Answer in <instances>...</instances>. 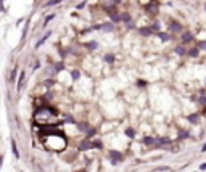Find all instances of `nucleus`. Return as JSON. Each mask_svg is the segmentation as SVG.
I'll return each instance as SVG.
<instances>
[{
	"mask_svg": "<svg viewBox=\"0 0 206 172\" xmlns=\"http://www.w3.org/2000/svg\"><path fill=\"white\" fill-rule=\"evenodd\" d=\"M201 153H206V142H204V145L201 146Z\"/></svg>",
	"mask_w": 206,
	"mask_h": 172,
	"instance_id": "obj_43",
	"label": "nucleus"
},
{
	"mask_svg": "<svg viewBox=\"0 0 206 172\" xmlns=\"http://www.w3.org/2000/svg\"><path fill=\"white\" fill-rule=\"evenodd\" d=\"M179 140H185V138H189L190 137V132L189 131H179Z\"/></svg>",
	"mask_w": 206,
	"mask_h": 172,
	"instance_id": "obj_32",
	"label": "nucleus"
},
{
	"mask_svg": "<svg viewBox=\"0 0 206 172\" xmlns=\"http://www.w3.org/2000/svg\"><path fill=\"white\" fill-rule=\"evenodd\" d=\"M108 158H110V162L113 166H118V164H121V162L124 161V155L121 151H118V150H110L108 151Z\"/></svg>",
	"mask_w": 206,
	"mask_h": 172,
	"instance_id": "obj_6",
	"label": "nucleus"
},
{
	"mask_svg": "<svg viewBox=\"0 0 206 172\" xmlns=\"http://www.w3.org/2000/svg\"><path fill=\"white\" fill-rule=\"evenodd\" d=\"M10 145H11V153H13V156H15V159H20V151H18V145H16V140L11 137V140H10Z\"/></svg>",
	"mask_w": 206,
	"mask_h": 172,
	"instance_id": "obj_24",
	"label": "nucleus"
},
{
	"mask_svg": "<svg viewBox=\"0 0 206 172\" xmlns=\"http://www.w3.org/2000/svg\"><path fill=\"white\" fill-rule=\"evenodd\" d=\"M26 21V18H20V20H16V23H15V26L16 27H20L21 24H23V23H24Z\"/></svg>",
	"mask_w": 206,
	"mask_h": 172,
	"instance_id": "obj_38",
	"label": "nucleus"
},
{
	"mask_svg": "<svg viewBox=\"0 0 206 172\" xmlns=\"http://www.w3.org/2000/svg\"><path fill=\"white\" fill-rule=\"evenodd\" d=\"M39 135L42 143L48 151L63 153L68 148V137L63 131H60L57 125H42L39 127Z\"/></svg>",
	"mask_w": 206,
	"mask_h": 172,
	"instance_id": "obj_1",
	"label": "nucleus"
},
{
	"mask_svg": "<svg viewBox=\"0 0 206 172\" xmlns=\"http://www.w3.org/2000/svg\"><path fill=\"white\" fill-rule=\"evenodd\" d=\"M111 2H113V3H116V5H121V3H123V0H111Z\"/></svg>",
	"mask_w": 206,
	"mask_h": 172,
	"instance_id": "obj_40",
	"label": "nucleus"
},
{
	"mask_svg": "<svg viewBox=\"0 0 206 172\" xmlns=\"http://www.w3.org/2000/svg\"><path fill=\"white\" fill-rule=\"evenodd\" d=\"M193 45L200 50V52H206V40H195Z\"/></svg>",
	"mask_w": 206,
	"mask_h": 172,
	"instance_id": "obj_27",
	"label": "nucleus"
},
{
	"mask_svg": "<svg viewBox=\"0 0 206 172\" xmlns=\"http://www.w3.org/2000/svg\"><path fill=\"white\" fill-rule=\"evenodd\" d=\"M34 124L42 125H57L58 124V109L50 103H44L37 106L34 111Z\"/></svg>",
	"mask_w": 206,
	"mask_h": 172,
	"instance_id": "obj_2",
	"label": "nucleus"
},
{
	"mask_svg": "<svg viewBox=\"0 0 206 172\" xmlns=\"http://www.w3.org/2000/svg\"><path fill=\"white\" fill-rule=\"evenodd\" d=\"M61 2H66V0H61Z\"/></svg>",
	"mask_w": 206,
	"mask_h": 172,
	"instance_id": "obj_45",
	"label": "nucleus"
},
{
	"mask_svg": "<svg viewBox=\"0 0 206 172\" xmlns=\"http://www.w3.org/2000/svg\"><path fill=\"white\" fill-rule=\"evenodd\" d=\"M108 16V20L111 23H114V24H121V13L119 11H114V13H110V15H106Z\"/></svg>",
	"mask_w": 206,
	"mask_h": 172,
	"instance_id": "obj_22",
	"label": "nucleus"
},
{
	"mask_svg": "<svg viewBox=\"0 0 206 172\" xmlns=\"http://www.w3.org/2000/svg\"><path fill=\"white\" fill-rule=\"evenodd\" d=\"M7 8H5V3H3V0H0V13H5Z\"/></svg>",
	"mask_w": 206,
	"mask_h": 172,
	"instance_id": "obj_39",
	"label": "nucleus"
},
{
	"mask_svg": "<svg viewBox=\"0 0 206 172\" xmlns=\"http://www.w3.org/2000/svg\"><path fill=\"white\" fill-rule=\"evenodd\" d=\"M200 170H206V162H203V164H200Z\"/></svg>",
	"mask_w": 206,
	"mask_h": 172,
	"instance_id": "obj_42",
	"label": "nucleus"
},
{
	"mask_svg": "<svg viewBox=\"0 0 206 172\" xmlns=\"http://www.w3.org/2000/svg\"><path fill=\"white\" fill-rule=\"evenodd\" d=\"M90 142H92V150H103L101 140H90Z\"/></svg>",
	"mask_w": 206,
	"mask_h": 172,
	"instance_id": "obj_30",
	"label": "nucleus"
},
{
	"mask_svg": "<svg viewBox=\"0 0 206 172\" xmlns=\"http://www.w3.org/2000/svg\"><path fill=\"white\" fill-rule=\"evenodd\" d=\"M55 16H57V13H48V15H45L44 21H42V29H45V27H47V26H48L52 21L55 20Z\"/></svg>",
	"mask_w": 206,
	"mask_h": 172,
	"instance_id": "obj_23",
	"label": "nucleus"
},
{
	"mask_svg": "<svg viewBox=\"0 0 206 172\" xmlns=\"http://www.w3.org/2000/svg\"><path fill=\"white\" fill-rule=\"evenodd\" d=\"M172 53L177 55V57H185L187 55V47L182 45V44H177V45H174V48H172Z\"/></svg>",
	"mask_w": 206,
	"mask_h": 172,
	"instance_id": "obj_15",
	"label": "nucleus"
},
{
	"mask_svg": "<svg viewBox=\"0 0 206 172\" xmlns=\"http://www.w3.org/2000/svg\"><path fill=\"white\" fill-rule=\"evenodd\" d=\"M160 8H161V3L158 0H148V3H145V11L153 20L160 15Z\"/></svg>",
	"mask_w": 206,
	"mask_h": 172,
	"instance_id": "obj_3",
	"label": "nucleus"
},
{
	"mask_svg": "<svg viewBox=\"0 0 206 172\" xmlns=\"http://www.w3.org/2000/svg\"><path fill=\"white\" fill-rule=\"evenodd\" d=\"M135 18L130 15L129 11H123L121 13V24H127V23H130V21H134Z\"/></svg>",
	"mask_w": 206,
	"mask_h": 172,
	"instance_id": "obj_20",
	"label": "nucleus"
},
{
	"mask_svg": "<svg viewBox=\"0 0 206 172\" xmlns=\"http://www.w3.org/2000/svg\"><path fill=\"white\" fill-rule=\"evenodd\" d=\"M135 85H137L139 89H145V87H148V81H145V79H137V81H135Z\"/></svg>",
	"mask_w": 206,
	"mask_h": 172,
	"instance_id": "obj_31",
	"label": "nucleus"
},
{
	"mask_svg": "<svg viewBox=\"0 0 206 172\" xmlns=\"http://www.w3.org/2000/svg\"><path fill=\"white\" fill-rule=\"evenodd\" d=\"M29 27H31V20L29 18H26V21H24V27L21 29V45L24 44V40H26V37H27V32H29ZM20 45V47H21Z\"/></svg>",
	"mask_w": 206,
	"mask_h": 172,
	"instance_id": "obj_14",
	"label": "nucleus"
},
{
	"mask_svg": "<svg viewBox=\"0 0 206 172\" xmlns=\"http://www.w3.org/2000/svg\"><path fill=\"white\" fill-rule=\"evenodd\" d=\"M2 166H3V155H0V170H2Z\"/></svg>",
	"mask_w": 206,
	"mask_h": 172,
	"instance_id": "obj_41",
	"label": "nucleus"
},
{
	"mask_svg": "<svg viewBox=\"0 0 206 172\" xmlns=\"http://www.w3.org/2000/svg\"><path fill=\"white\" fill-rule=\"evenodd\" d=\"M77 150H79V151H89V150H92V142L87 140V138H84V140L79 143Z\"/></svg>",
	"mask_w": 206,
	"mask_h": 172,
	"instance_id": "obj_19",
	"label": "nucleus"
},
{
	"mask_svg": "<svg viewBox=\"0 0 206 172\" xmlns=\"http://www.w3.org/2000/svg\"><path fill=\"white\" fill-rule=\"evenodd\" d=\"M42 66V63H40V60H36L34 61V66H32V72H36V71H39Z\"/></svg>",
	"mask_w": 206,
	"mask_h": 172,
	"instance_id": "obj_36",
	"label": "nucleus"
},
{
	"mask_svg": "<svg viewBox=\"0 0 206 172\" xmlns=\"http://www.w3.org/2000/svg\"><path fill=\"white\" fill-rule=\"evenodd\" d=\"M64 71H66V64H64L63 60H61V61H57V63L53 64V72L55 74H61Z\"/></svg>",
	"mask_w": 206,
	"mask_h": 172,
	"instance_id": "obj_18",
	"label": "nucleus"
},
{
	"mask_svg": "<svg viewBox=\"0 0 206 172\" xmlns=\"http://www.w3.org/2000/svg\"><path fill=\"white\" fill-rule=\"evenodd\" d=\"M154 35H156L163 44H167V42H171L172 39H174V35H172L171 32H167V31H158V32H154Z\"/></svg>",
	"mask_w": 206,
	"mask_h": 172,
	"instance_id": "obj_9",
	"label": "nucleus"
},
{
	"mask_svg": "<svg viewBox=\"0 0 206 172\" xmlns=\"http://www.w3.org/2000/svg\"><path fill=\"white\" fill-rule=\"evenodd\" d=\"M64 122H73V124H76V121H74V118H73V116L66 114V116H64Z\"/></svg>",
	"mask_w": 206,
	"mask_h": 172,
	"instance_id": "obj_37",
	"label": "nucleus"
},
{
	"mask_svg": "<svg viewBox=\"0 0 206 172\" xmlns=\"http://www.w3.org/2000/svg\"><path fill=\"white\" fill-rule=\"evenodd\" d=\"M203 8H204V11H206V2L203 3Z\"/></svg>",
	"mask_w": 206,
	"mask_h": 172,
	"instance_id": "obj_44",
	"label": "nucleus"
},
{
	"mask_svg": "<svg viewBox=\"0 0 206 172\" xmlns=\"http://www.w3.org/2000/svg\"><path fill=\"white\" fill-rule=\"evenodd\" d=\"M86 7H87V0H82V2H79V3H77V5L74 7V8H76V10L79 11V10H84Z\"/></svg>",
	"mask_w": 206,
	"mask_h": 172,
	"instance_id": "obj_35",
	"label": "nucleus"
},
{
	"mask_svg": "<svg viewBox=\"0 0 206 172\" xmlns=\"http://www.w3.org/2000/svg\"><path fill=\"white\" fill-rule=\"evenodd\" d=\"M16 77H18V64H15V66L11 68L10 76H8V82H10V84H16Z\"/></svg>",
	"mask_w": 206,
	"mask_h": 172,
	"instance_id": "obj_21",
	"label": "nucleus"
},
{
	"mask_svg": "<svg viewBox=\"0 0 206 172\" xmlns=\"http://www.w3.org/2000/svg\"><path fill=\"white\" fill-rule=\"evenodd\" d=\"M60 3H63L61 0H47V2L44 3V7H45V8H52V7L60 5Z\"/></svg>",
	"mask_w": 206,
	"mask_h": 172,
	"instance_id": "obj_29",
	"label": "nucleus"
},
{
	"mask_svg": "<svg viewBox=\"0 0 206 172\" xmlns=\"http://www.w3.org/2000/svg\"><path fill=\"white\" fill-rule=\"evenodd\" d=\"M154 170H156V172H169V170H172V167L171 166H160V167H156Z\"/></svg>",
	"mask_w": 206,
	"mask_h": 172,
	"instance_id": "obj_34",
	"label": "nucleus"
},
{
	"mask_svg": "<svg viewBox=\"0 0 206 172\" xmlns=\"http://www.w3.org/2000/svg\"><path fill=\"white\" fill-rule=\"evenodd\" d=\"M103 61H105L106 64H114L116 55L114 53H105V55H103Z\"/></svg>",
	"mask_w": 206,
	"mask_h": 172,
	"instance_id": "obj_25",
	"label": "nucleus"
},
{
	"mask_svg": "<svg viewBox=\"0 0 206 172\" xmlns=\"http://www.w3.org/2000/svg\"><path fill=\"white\" fill-rule=\"evenodd\" d=\"M39 172H44V170H39Z\"/></svg>",
	"mask_w": 206,
	"mask_h": 172,
	"instance_id": "obj_47",
	"label": "nucleus"
},
{
	"mask_svg": "<svg viewBox=\"0 0 206 172\" xmlns=\"http://www.w3.org/2000/svg\"><path fill=\"white\" fill-rule=\"evenodd\" d=\"M185 27H184V24H182L180 21H177V20H174V18H171L169 21H167V27H166V31L167 32H171L172 35H179L182 31H184Z\"/></svg>",
	"mask_w": 206,
	"mask_h": 172,
	"instance_id": "obj_4",
	"label": "nucleus"
},
{
	"mask_svg": "<svg viewBox=\"0 0 206 172\" xmlns=\"http://www.w3.org/2000/svg\"><path fill=\"white\" fill-rule=\"evenodd\" d=\"M52 34H53V31H50V29H48V31H47V32H45V34H44V35H42V37H40V39H39V40H37V42H36V45H34V50H39V48L42 47V45H44V44H45V42H47V40H48V39H50V37H52Z\"/></svg>",
	"mask_w": 206,
	"mask_h": 172,
	"instance_id": "obj_12",
	"label": "nucleus"
},
{
	"mask_svg": "<svg viewBox=\"0 0 206 172\" xmlns=\"http://www.w3.org/2000/svg\"><path fill=\"white\" fill-rule=\"evenodd\" d=\"M142 143L145 146L148 148H154V145H156V137H151V135H145L142 138Z\"/></svg>",
	"mask_w": 206,
	"mask_h": 172,
	"instance_id": "obj_16",
	"label": "nucleus"
},
{
	"mask_svg": "<svg viewBox=\"0 0 206 172\" xmlns=\"http://www.w3.org/2000/svg\"><path fill=\"white\" fill-rule=\"evenodd\" d=\"M198 119H200V113H195V114L187 116V121H189L190 124H198Z\"/></svg>",
	"mask_w": 206,
	"mask_h": 172,
	"instance_id": "obj_28",
	"label": "nucleus"
},
{
	"mask_svg": "<svg viewBox=\"0 0 206 172\" xmlns=\"http://www.w3.org/2000/svg\"><path fill=\"white\" fill-rule=\"evenodd\" d=\"M179 44L185 45V47H189V45H193L195 44V32H192L190 29H184L179 34Z\"/></svg>",
	"mask_w": 206,
	"mask_h": 172,
	"instance_id": "obj_5",
	"label": "nucleus"
},
{
	"mask_svg": "<svg viewBox=\"0 0 206 172\" xmlns=\"http://www.w3.org/2000/svg\"><path fill=\"white\" fill-rule=\"evenodd\" d=\"M130 172H135V170H130Z\"/></svg>",
	"mask_w": 206,
	"mask_h": 172,
	"instance_id": "obj_46",
	"label": "nucleus"
},
{
	"mask_svg": "<svg viewBox=\"0 0 206 172\" xmlns=\"http://www.w3.org/2000/svg\"><path fill=\"white\" fill-rule=\"evenodd\" d=\"M126 135H127L129 138H135V131H134V129L132 127H127V129H126Z\"/></svg>",
	"mask_w": 206,
	"mask_h": 172,
	"instance_id": "obj_33",
	"label": "nucleus"
},
{
	"mask_svg": "<svg viewBox=\"0 0 206 172\" xmlns=\"http://www.w3.org/2000/svg\"><path fill=\"white\" fill-rule=\"evenodd\" d=\"M100 24V31L101 32H114L116 31V24L111 23L110 20L108 21H103V23H98Z\"/></svg>",
	"mask_w": 206,
	"mask_h": 172,
	"instance_id": "obj_11",
	"label": "nucleus"
},
{
	"mask_svg": "<svg viewBox=\"0 0 206 172\" xmlns=\"http://www.w3.org/2000/svg\"><path fill=\"white\" fill-rule=\"evenodd\" d=\"M185 57H190V58H198L200 57V50L195 47V45H189L187 47V55Z\"/></svg>",
	"mask_w": 206,
	"mask_h": 172,
	"instance_id": "obj_17",
	"label": "nucleus"
},
{
	"mask_svg": "<svg viewBox=\"0 0 206 172\" xmlns=\"http://www.w3.org/2000/svg\"><path fill=\"white\" fill-rule=\"evenodd\" d=\"M98 42L97 40H87V42H82V48L84 50H87L89 53H93V52H97L98 50Z\"/></svg>",
	"mask_w": 206,
	"mask_h": 172,
	"instance_id": "obj_8",
	"label": "nucleus"
},
{
	"mask_svg": "<svg viewBox=\"0 0 206 172\" xmlns=\"http://www.w3.org/2000/svg\"><path fill=\"white\" fill-rule=\"evenodd\" d=\"M137 32L142 37H151V35H154V32H153V29L150 27V24L148 26H140V27H137Z\"/></svg>",
	"mask_w": 206,
	"mask_h": 172,
	"instance_id": "obj_13",
	"label": "nucleus"
},
{
	"mask_svg": "<svg viewBox=\"0 0 206 172\" xmlns=\"http://www.w3.org/2000/svg\"><path fill=\"white\" fill-rule=\"evenodd\" d=\"M68 74H69V79H71L73 82H79L82 79V71L79 68H71L68 69Z\"/></svg>",
	"mask_w": 206,
	"mask_h": 172,
	"instance_id": "obj_10",
	"label": "nucleus"
},
{
	"mask_svg": "<svg viewBox=\"0 0 206 172\" xmlns=\"http://www.w3.org/2000/svg\"><path fill=\"white\" fill-rule=\"evenodd\" d=\"M204 106H206V105H204Z\"/></svg>",
	"mask_w": 206,
	"mask_h": 172,
	"instance_id": "obj_48",
	"label": "nucleus"
},
{
	"mask_svg": "<svg viewBox=\"0 0 206 172\" xmlns=\"http://www.w3.org/2000/svg\"><path fill=\"white\" fill-rule=\"evenodd\" d=\"M24 84H26V69H21V71H20V76L16 77V92H18V94L23 90Z\"/></svg>",
	"mask_w": 206,
	"mask_h": 172,
	"instance_id": "obj_7",
	"label": "nucleus"
},
{
	"mask_svg": "<svg viewBox=\"0 0 206 172\" xmlns=\"http://www.w3.org/2000/svg\"><path fill=\"white\" fill-rule=\"evenodd\" d=\"M95 135H97V129H95V127H90V129H89V131L86 132L84 138H87V140H92V138L95 137Z\"/></svg>",
	"mask_w": 206,
	"mask_h": 172,
	"instance_id": "obj_26",
	"label": "nucleus"
}]
</instances>
